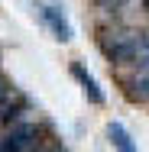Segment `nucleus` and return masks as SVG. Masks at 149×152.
Here are the masks:
<instances>
[{
    "label": "nucleus",
    "mask_w": 149,
    "mask_h": 152,
    "mask_svg": "<svg viewBox=\"0 0 149 152\" xmlns=\"http://www.w3.org/2000/svg\"><path fill=\"white\" fill-rule=\"evenodd\" d=\"M139 39H143V32H136V29H110L101 36V49L114 65H133Z\"/></svg>",
    "instance_id": "nucleus-1"
},
{
    "label": "nucleus",
    "mask_w": 149,
    "mask_h": 152,
    "mask_svg": "<svg viewBox=\"0 0 149 152\" xmlns=\"http://www.w3.org/2000/svg\"><path fill=\"white\" fill-rule=\"evenodd\" d=\"M39 149V126L36 123H10L0 133V152H36Z\"/></svg>",
    "instance_id": "nucleus-2"
},
{
    "label": "nucleus",
    "mask_w": 149,
    "mask_h": 152,
    "mask_svg": "<svg viewBox=\"0 0 149 152\" xmlns=\"http://www.w3.org/2000/svg\"><path fill=\"white\" fill-rule=\"evenodd\" d=\"M39 16L46 20V26L52 29V36L59 39V42H68L75 32H71V23H68V16L62 13L59 3H39Z\"/></svg>",
    "instance_id": "nucleus-3"
},
{
    "label": "nucleus",
    "mask_w": 149,
    "mask_h": 152,
    "mask_svg": "<svg viewBox=\"0 0 149 152\" xmlns=\"http://www.w3.org/2000/svg\"><path fill=\"white\" fill-rule=\"evenodd\" d=\"M71 75H75V81L81 84V91H84V97H88L91 104H97V107H101V104H104V91L97 88L94 75H91V71H84V65H78V61L71 65Z\"/></svg>",
    "instance_id": "nucleus-4"
},
{
    "label": "nucleus",
    "mask_w": 149,
    "mask_h": 152,
    "mask_svg": "<svg viewBox=\"0 0 149 152\" xmlns=\"http://www.w3.org/2000/svg\"><path fill=\"white\" fill-rule=\"evenodd\" d=\"M20 107H23V97L16 94V88L7 84V81H0V120H10Z\"/></svg>",
    "instance_id": "nucleus-5"
},
{
    "label": "nucleus",
    "mask_w": 149,
    "mask_h": 152,
    "mask_svg": "<svg viewBox=\"0 0 149 152\" xmlns=\"http://www.w3.org/2000/svg\"><path fill=\"white\" fill-rule=\"evenodd\" d=\"M107 136H110V146L114 152H136V142H133V136L120 126V123H110L107 126Z\"/></svg>",
    "instance_id": "nucleus-6"
},
{
    "label": "nucleus",
    "mask_w": 149,
    "mask_h": 152,
    "mask_svg": "<svg viewBox=\"0 0 149 152\" xmlns=\"http://www.w3.org/2000/svg\"><path fill=\"white\" fill-rule=\"evenodd\" d=\"M133 68H136V71H149V32H143V39H139V49H136Z\"/></svg>",
    "instance_id": "nucleus-7"
},
{
    "label": "nucleus",
    "mask_w": 149,
    "mask_h": 152,
    "mask_svg": "<svg viewBox=\"0 0 149 152\" xmlns=\"http://www.w3.org/2000/svg\"><path fill=\"white\" fill-rule=\"evenodd\" d=\"M104 10H114V7H120V3H126V0H97Z\"/></svg>",
    "instance_id": "nucleus-8"
},
{
    "label": "nucleus",
    "mask_w": 149,
    "mask_h": 152,
    "mask_svg": "<svg viewBox=\"0 0 149 152\" xmlns=\"http://www.w3.org/2000/svg\"><path fill=\"white\" fill-rule=\"evenodd\" d=\"M36 152H65V149H59V146H52V149H36Z\"/></svg>",
    "instance_id": "nucleus-9"
},
{
    "label": "nucleus",
    "mask_w": 149,
    "mask_h": 152,
    "mask_svg": "<svg viewBox=\"0 0 149 152\" xmlns=\"http://www.w3.org/2000/svg\"><path fill=\"white\" fill-rule=\"evenodd\" d=\"M143 3H146V10H149V0H143Z\"/></svg>",
    "instance_id": "nucleus-10"
}]
</instances>
